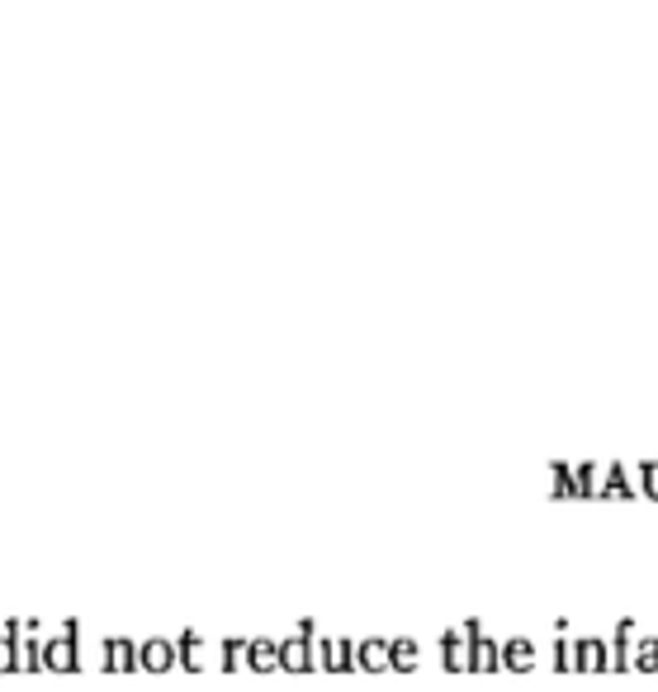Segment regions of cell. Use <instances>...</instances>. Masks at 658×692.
Instances as JSON below:
<instances>
[{
  "instance_id": "cell-1",
  "label": "cell",
  "mask_w": 658,
  "mask_h": 692,
  "mask_svg": "<svg viewBox=\"0 0 658 692\" xmlns=\"http://www.w3.org/2000/svg\"><path fill=\"white\" fill-rule=\"evenodd\" d=\"M280 669L285 674H313L318 669V626L313 621H299L294 636L280 640Z\"/></svg>"
},
{
  "instance_id": "cell-2",
  "label": "cell",
  "mask_w": 658,
  "mask_h": 692,
  "mask_svg": "<svg viewBox=\"0 0 658 692\" xmlns=\"http://www.w3.org/2000/svg\"><path fill=\"white\" fill-rule=\"evenodd\" d=\"M43 669H53V674L81 669V621H62V631L43 640Z\"/></svg>"
},
{
  "instance_id": "cell-3",
  "label": "cell",
  "mask_w": 658,
  "mask_h": 692,
  "mask_svg": "<svg viewBox=\"0 0 658 692\" xmlns=\"http://www.w3.org/2000/svg\"><path fill=\"white\" fill-rule=\"evenodd\" d=\"M464 636H469V674H498L502 669V640H493L483 631V621H464Z\"/></svg>"
},
{
  "instance_id": "cell-4",
  "label": "cell",
  "mask_w": 658,
  "mask_h": 692,
  "mask_svg": "<svg viewBox=\"0 0 658 692\" xmlns=\"http://www.w3.org/2000/svg\"><path fill=\"white\" fill-rule=\"evenodd\" d=\"M318 669H327V674H351V669H360V640L318 636Z\"/></svg>"
},
{
  "instance_id": "cell-5",
  "label": "cell",
  "mask_w": 658,
  "mask_h": 692,
  "mask_svg": "<svg viewBox=\"0 0 658 692\" xmlns=\"http://www.w3.org/2000/svg\"><path fill=\"white\" fill-rule=\"evenodd\" d=\"M138 645L143 640H128V636H105L100 640V669L105 674H138Z\"/></svg>"
},
{
  "instance_id": "cell-6",
  "label": "cell",
  "mask_w": 658,
  "mask_h": 692,
  "mask_svg": "<svg viewBox=\"0 0 658 692\" xmlns=\"http://www.w3.org/2000/svg\"><path fill=\"white\" fill-rule=\"evenodd\" d=\"M635 640H640V631H635V621H630V617L616 621V636L606 640V664H611L616 674H625V669H635Z\"/></svg>"
},
{
  "instance_id": "cell-7",
  "label": "cell",
  "mask_w": 658,
  "mask_h": 692,
  "mask_svg": "<svg viewBox=\"0 0 658 692\" xmlns=\"http://www.w3.org/2000/svg\"><path fill=\"white\" fill-rule=\"evenodd\" d=\"M535 664H540V645H535L531 636L502 640V669H507V674H531Z\"/></svg>"
},
{
  "instance_id": "cell-8",
  "label": "cell",
  "mask_w": 658,
  "mask_h": 692,
  "mask_svg": "<svg viewBox=\"0 0 658 692\" xmlns=\"http://www.w3.org/2000/svg\"><path fill=\"white\" fill-rule=\"evenodd\" d=\"M138 664H143L147 674H166V669H176L180 655H176V640H166V636H152L138 645Z\"/></svg>"
},
{
  "instance_id": "cell-9",
  "label": "cell",
  "mask_w": 658,
  "mask_h": 692,
  "mask_svg": "<svg viewBox=\"0 0 658 692\" xmlns=\"http://www.w3.org/2000/svg\"><path fill=\"white\" fill-rule=\"evenodd\" d=\"M573 669L578 674H606V640L602 636H578L573 640Z\"/></svg>"
},
{
  "instance_id": "cell-10",
  "label": "cell",
  "mask_w": 658,
  "mask_h": 692,
  "mask_svg": "<svg viewBox=\"0 0 658 692\" xmlns=\"http://www.w3.org/2000/svg\"><path fill=\"white\" fill-rule=\"evenodd\" d=\"M441 669L445 674H469V636H464V626H450L441 636Z\"/></svg>"
},
{
  "instance_id": "cell-11",
  "label": "cell",
  "mask_w": 658,
  "mask_h": 692,
  "mask_svg": "<svg viewBox=\"0 0 658 692\" xmlns=\"http://www.w3.org/2000/svg\"><path fill=\"white\" fill-rule=\"evenodd\" d=\"M247 669H251V674H275V669H280V640L251 636V645H247Z\"/></svg>"
},
{
  "instance_id": "cell-12",
  "label": "cell",
  "mask_w": 658,
  "mask_h": 692,
  "mask_svg": "<svg viewBox=\"0 0 658 692\" xmlns=\"http://www.w3.org/2000/svg\"><path fill=\"white\" fill-rule=\"evenodd\" d=\"M43 669V640H38V621H24V640H19L15 674H38Z\"/></svg>"
},
{
  "instance_id": "cell-13",
  "label": "cell",
  "mask_w": 658,
  "mask_h": 692,
  "mask_svg": "<svg viewBox=\"0 0 658 692\" xmlns=\"http://www.w3.org/2000/svg\"><path fill=\"white\" fill-rule=\"evenodd\" d=\"M640 484H635V465H621V460H611L606 465V489L602 498H635Z\"/></svg>"
},
{
  "instance_id": "cell-14",
  "label": "cell",
  "mask_w": 658,
  "mask_h": 692,
  "mask_svg": "<svg viewBox=\"0 0 658 692\" xmlns=\"http://www.w3.org/2000/svg\"><path fill=\"white\" fill-rule=\"evenodd\" d=\"M389 655H393V640H384V636L360 640V669H365V674H384V669H389Z\"/></svg>"
},
{
  "instance_id": "cell-15",
  "label": "cell",
  "mask_w": 658,
  "mask_h": 692,
  "mask_svg": "<svg viewBox=\"0 0 658 692\" xmlns=\"http://www.w3.org/2000/svg\"><path fill=\"white\" fill-rule=\"evenodd\" d=\"M19 640H24V621H5L0 626V674H15V659H19Z\"/></svg>"
},
{
  "instance_id": "cell-16",
  "label": "cell",
  "mask_w": 658,
  "mask_h": 692,
  "mask_svg": "<svg viewBox=\"0 0 658 692\" xmlns=\"http://www.w3.org/2000/svg\"><path fill=\"white\" fill-rule=\"evenodd\" d=\"M176 655H180V669H190V674H199V669L209 664V659H204V636H199V631H180Z\"/></svg>"
},
{
  "instance_id": "cell-17",
  "label": "cell",
  "mask_w": 658,
  "mask_h": 692,
  "mask_svg": "<svg viewBox=\"0 0 658 692\" xmlns=\"http://www.w3.org/2000/svg\"><path fill=\"white\" fill-rule=\"evenodd\" d=\"M422 664V645L412 636H393V655H389V669L393 674H412Z\"/></svg>"
},
{
  "instance_id": "cell-18",
  "label": "cell",
  "mask_w": 658,
  "mask_h": 692,
  "mask_svg": "<svg viewBox=\"0 0 658 692\" xmlns=\"http://www.w3.org/2000/svg\"><path fill=\"white\" fill-rule=\"evenodd\" d=\"M247 645L251 640H242V636H228L223 640V645H218V669H242V664H247Z\"/></svg>"
},
{
  "instance_id": "cell-19",
  "label": "cell",
  "mask_w": 658,
  "mask_h": 692,
  "mask_svg": "<svg viewBox=\"0 0 658 692\" xmlns=\"http://www.w3.org/2000/svg\"><path fill=\"white\" fill-rule=\"evenodd\" d=\"M554 498H583V484H578L573 465H554Z\"/></svg>"
},
{
  "instance_id": "cell-20",
  "label": "cell",
  "mask_w": 658,
  "mask_h": 692,
  "mask_svg": "<svg viewBox=\"0 0 658 692\" xmlns=\"http://www.w3.org/2000/svg\"><path fill=\"white\" fill-rule=\"evenodd\" d=\"M635 669H640V674H658V636L635 640Z\"/></svg>"
},
{
  "instance_id": "cell-21",
  "label": "cell",
  "mask_w": 658,
  "mask_h": 692,
  "mask_svg": "<svg viewBox=\"0 0 658 692\" xmlns=\"http://www.w3.org/2000/svg\"><path fill=\"white\" fill-rule=\"evenodd\" d=\"M550 669L554 674H578L573 669V640H550Z\"/></svg>"
},
{
  "instance_id": "cell-22",
  "label": "cell",
  "mask_w": 658,
  "mask_h": 692,
  "mask_svg": "<svg viewBox=\"0 0 658 692\" xmlns=\"http://www.w3.org/2000/svg\"><path fill=\"white\" fill-rule=\"evenodd\" d=\"M635 484H640L644 498H654V503H658V460H644V465H635Z\"/></svg>"
}]
</instances>
